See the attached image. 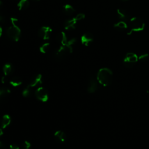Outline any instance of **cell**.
Returning a JSON list of instances; mask_svg holds the SVG:
<instances>
[{
    "mask_svg": "<svg viewBox=\"0 0 149 149\" xmlns=\"http://www.w3.org/2000/svg\"><path fill=\"white\" fill-rule=\"evenodd\" d=\"M113 73L111 69L107 68L100 69L97 75V80L100 84L104 87L108 86L112 81Z\"/></svg>",
    "mask_w": 149,
    "mask_h": 149,
    "instance_id": "6da1fadb",
    "label": "cell"
},
{
    "mask_svg": "<svg viewBox=\"0 0 149 149\" xmlns=\"http://www.w3.org/2000/svg\"><path fill=\"white\" fill-rule=\"evenodd\" d=\"M12 26L9 27L6 30V34L8 37L12 40L15 41H17L20 37L21 30L17 25L15 24L17 22V19L12 17L10 19Z\"/></svg>",
    "mask_w": 149,
    "mask_h": 149,
    "instance_id": "7a4b0ae2",
    "label": "cell"
},
{
    "mask_svg": "<svg viewBox=\"0 0 149 149\" xmlns=\"http://www.w3.org/2000/svg\"><path fill=\"white\" fill-rule=\"evenodd\" d=\"M129 22V30L127 33L128 35L131 34L133 31H140L144 29L145 23L143 19L140 17H132L130 19Z\"/></svg>",
    "mask_w": 149,
    "mask_h": 149,
    "instance_id": "3957f363",
    "label": "cell"
},
{
    "mask_svg": "<svg viewBox=\"0 0 149 149\" xmlns=\"http://www.w3.org/2000/svg\"><path fill=\"white\" fill-rule=\"evenodd\" d=\"M73 52L72 46L68 44L62 45L58 48L55 52V56L57 58H62L66 56L68 54Z\"/></svg>",
    "mask_w": 149,
    "mask_h": 149,
    "instance_id": "277c9868",
    "label": "cell"
},
{
    "mask_svg": "<svg viewBox=\"0 0 149 149\" xmlns=\"http://www.w3.org/2000/svg\"><path fill=\"white\" fill-rule=\"evenodd\" d=\"M138 56L136 54L132 52H129L126 54L124 58L123 63L125 66L127 68H130L134 65V63L138 61Z\"/></svg>",
    "mask_w": 149,
    "mask_h": 149,
    "instance_id": "5b68a950",
    "label": "cell"
},
{
    "mask_svg": "<svg viewBox=\"0 0 149 149\" xmlns=\"http://www.w3.org/2000/svg\"><path fill=\"white\" fill-rule=\"evenodd\" d=\"M35 96L37 100L44 102H47L49 98L47 90L42 87H40L36 90L35 91Z\"/></svg>",
    "mask_w": 149,
    "mask_h": 149,
    "instance_id": "8992f818",
    "label": "cell"
},
{
    "mask_svg": "<svg viewBox=\"0 0 149 149\" xmlns=\"http://www.w3.org/2000/svg\"><path fill=\"white\" fill-rule=\"evenodd\" d=\"M52 31L49 26H42L38 31V36L42 40H48L51 37Z\"/></svg>",
    "mask_w": 149,
    "mask_h": 149,
    "instance_id": "52a82bcc",
    "label": "cell"
},
{
    "mask_svg": "<svg viewBox=\"0 0 149 149\" xmlns=\"http://www.w3.org/2000/svg\"><path fill=\"white\" fill-rule=\"evenodd\" d=\"M94 40L93 35L89 32L85 33L81 37V42L85 46H88Z\"/></svg>",
    "mask_w": 149,
    "mask_h": 149,
    "instance_id": "ba28073f",
    "label": "cell"
},
{
    "mask_svg": "<svg viewBox=\"0 0 149 149\" xmlns=\"http://www.w3.org/2000/svg\"><path fill=\"white\" fill-rule=\"evenodd\" d=\"M117 14L118 15V17L120 19L122 20V21L124 22H127L129 21L131 19L130 13L126 10L123 9H117Z\"/></svg>",
    "mask_w": 149,
    "mask_h": 149,
    "instance_id": "9c48e42d",
    "label": "cell"
},
{
    "mask_svg": "<svg viewBox=\"0 0 149 149\" xmlns=\"http://www.w3.org/2000/svg\"><path fill=\"white\" fill-rule=\"evenodd\" d=\"M42 81V80L41 74H38L32 78V79L31 80L28 86L30 87V88H32V87H34L36 86H40L41 84Z\"/></svg>",
    "mask_w": 149,
    "mask_h": 149,
    "instance_id": "30bf717a",
    "label": "cell"
},
{
    "mask_svg": "<svg viewBox=\"0 0 149 149\" xmlns=\"http://www.w3.org/2000/svg\"><path fill=\"white\" fill-rule=\"evenodd\" d=\"M77 22V21L76 20L75 17H73L72 19L66 20L64 23L65 29L67 30H72L74 29Z\"/></svg>",
    "mask_w": 149,
    "mask_h": 149,
    "instance_id": "8fae6325",
    "label": "cell"
},
{
    "mask_svg": "<svg viewBox=\"0 0 149 149\" xmlns=\"http://www.w3.org/2000/svg\"><path fill=\"white\" fill-rule=\"evenodd\" d=\"M98 84L97 81L94 79H91L89 82L87 90L90 93H93L98 89Z\"/></svg>",
    "mask_w": 149,
    "mask_h": 149,
    "instance_id": "7c38bea8",
    "label": "cell"
},
{
    "mask_svg": "<svg viewBox=\"0 0 149 149\" xmlns=\"http://www.w3.org/2000/svg\"><path fill=\"white\" fill-rule=\"evenodd\" d=\"M11 122V118L10 116L9 115H4L1 120V127L2 129H5L6 127H8Z\"/></svg>",
    "mask_w": 149,
    "mask_h": 149,
    "instance_id": "4fadbf2b",
    "label": "cell"
},
{
    "mask_svg": "<svg viewBox=\"0 0 149 149\" xmlns=\"http://www.w3.org/2000/svg\"><path fill=\"white\" fill-rule=\"evenodd\" d=\"M13 70H14V68L13 65L9 63H7L5 64L2 68V70L5 76H8L11 74L13 73Z\"/></svg>",
    "mask_w": 149,
    "mask_h": 149,
    "instance_id": "5bb4252c",
    "label": "cell"
},
{
    "mask_svg": "<svg viewBox=\"0 0 149 149\" xmlns=\"http://www.w3.org/2000/svg\"><path fill=\"white\" fill-rule=\"evenodd\" d=\"M54 137L55 139L61 143H63L66 140V134L62 130H58L54 133Z\"/></svg>",
    "mask_w": 149,
    "mask_h": 149,
    "instance_id": "9a60e30c",
    "label": "cell"
},
{
    "mask_svg": "<svg viewBox=\"0 0 149 149\" xmlns=\"http://www.w3.org/2000/svg\"><path fill=\"white\" fill-rule=\"evenodd\" d=\"M56 38L58 41H59V42L61 44V45H66L68 41L66 34L63 32L59 33L58 34Z\"/></svg>",
    "mask_w": 149,
    "mask_h": 149,
    "instance_id": "2e32d148",
    "label": "cell"
},
{
    "mask_svg": "<svg viewBox=\"0 0 149 149\" xmlns=\"http://www.w3.org/2000/svg\"><path fill=\"white\" fill-rule=\"evenodd\" d=\"M29 0H20L17 3V7L19 10H24L29 6Z\"/></svg>",
    "mask_w": 149,
    "mask_h": 149,
    "instance_id": "e0dca14e",
    "label": "cell"
},
{
    "mask_svg": "<svg viewBox=\"0 0 149 149\" xmlns=\"http://www.w3.org/2000/svg\"><path fill=\"white\" fill-rule=\"evenodd\" d=\"M63 10L64 12L68 15L73 14L75 12L74 8L69 4H66L63 6Z\"/></svg>",
    "mask_w": 149,
    "mask_h": 149,
    "instance_id": "ac0fdd59",
    "label": "cell"
},
{
    "mask_svg": "<svg viewBox=\"0 0 149 149\" xmlns=\"http://www.w3.org/2000/svg\"><path fill=\"white\" fill-rule=\"evenodd\" d=\"M9 83L13 87H18L22 84V81L21 79L19 77H14L10 79Z\"/></svg>",
    "mask_w": 149,
    "mask_h": 149,
    "instance_id": "d6986e66",
    "label": "cell"
},
{
    "mask_svg": "<svg viewBox=\"0 0 149 149\" xmlns=\"http://www.w3.org/2000/svg\"><path fill=\"white\" fill-rule=\"evenodd\" d=\"M10 93V91L9 88L6 87H3L0 88V100L4 99Z\"/></svg>",
    "mask_w": 149,
    "mask_h": 149,
    "instance_id": "ffe728a7",
    "label": "cell"
},
{
    "mask_svg": "<svg viewBox=\"0 0 149 149\" xmlns=\"http://www.w3.org/2000/svg\"><path fill=\"white\" fill-rule=\"evenodd\" d=\"M114 27L119 30H123L127 27V25L124 21H120L114 24Z\"/></svg>",
    "mask_w": 149,
    "mask_h": 149,
    "instance_id": "44dd1931",
    "label": "cell"
},
{
    "mask_svg": "<svg viewBox=\"0 0 149 149\" xmlns=\"http://www.w3.org/2000/svg\"><path fill=\"white\" fill-rule=\"evenodd\" d=\"M49 46H50L49 43L46 42V43L43 44L41 45L40 46V51L41 53L45 54V53L47 52V51H48V49H49Z\"/></svg>",
    "mask_w": 149,
    "mask_h": 149,
    "instance_id": "7402d4cb",
    "label": "cell"
},
{
    "mask_svg": "<svg viewBox=\"0 0 149 149\" xmlns=\"http://www.w3.org/2000/svg\"><path fill=\"white\" fill-rule=\"evenodd\" d=\"M22 95L25 97H28L30 95H31V88L29 86H27L26 88H25L22 91Z\"/></svg>",
    "mask_w": 149,
    "mask_h": 149,
    "instance_id": "603a6c76",
    "label": "cell"
},
{
    "mask_svg": "<svg viewBox=\"0 0 149 149\" xmlns=\"http://www.w3.org/2000/svg\"><path fill=\"white\" fill-rule=\"evenodd\" d=\"M31 143L28 141H25L23 142L22 146V149H30Z\"/></svg>",
    "mask_w": 149,
    "mask_h": 149,
    "instance_id": "cb8c5ba5",
    "label": "cell"
},
{
    "mask_svg": "<svg viewBox=\"0 0 149 149\" xmlns=\"http://www.w3.org/2000/svg\"><path fill=\"white\" fill-rule=\"evenodd\" d=\"M148 58V54L147 53H144L141 54L139 57L138 59L141 60V61H146V59H147Z\"/></svg>",
    "mask_w": 149,
    "mask_h": 149,
    "instance_id": "d4e9b609",
    "label": "cell"
},
{
    "mask_svg": "<svg viewBox=\"0 0 149 149\" xmlns=\"http://www.w3.org/2000/svg\"><path fill=\"white\" fill-rule=\"evenodd\" d=\"M74 17L76 18L77 21H79V20H81L84 19L85 15L84 13H79Z\"/></svg>",
    "mask_w": 149,
    "mask_h": 149,
    "instance_id": "484cf974",
    "label": "cell"
},
{
    "mask_svg": "<svg viewBox=\"0 0 149 149\" xmlns=\"http://www.w3.org/2000/svg\"><path fill=\"white\" fill-rule=\"evenodd\" d=\"M0 22L2 23H4L5 22V17L1 12H0Z\"/></svg>",
    "mask_w": 149,
    "mask_h": 149,
    "instance_id": "4316f807",
    "label": "cell"
},
{
    "mask_svg": "<svg viewBox=\"0 0 149 149\" xmlns=\"http://www.w3.org/2000/svg\"><path fill=\"white\" fill-rule=\"evenodd\" d=\"M9 149H20L19 147L16 144H12L9 146Z\"/></svg>",
    "mask_w": 149,
    "mask_h": 149,
    "instance_id": "83f0119b",
    "label": "cell"
},
{
    "mask_svg": "<svg viewBox=\"0 0 149 149\" xmlns=\"http://www.w3.org/2000/svg\"><path fill=\"white\" fill-rule=\"evenodd\" d=\"M0 149H7L5 145L2 143L0 141Z\"/></svg>",
    "mask_w": 149,
    "mask_h": 149,
    "instance_id": "f1b7e54d",
    "label": "cell"
},
{
    "mask_svg": "<svg viewBox=\"0 0 149 149\" xmlns=\"http://www.w3.org/2000/svg\"><path fill=\"white\" fill-rule=\"evenodd\" d=\"M1 81H2V83H5V81H6V76H3V77H2V79H1Z\"/></svg>",
    "mask_w": 149,
    "mask_h": 149,
    "instance_id": "f546056e",
    "label": "cell"
},
{
    "mask_svg": "<svg viewBox=\"0 0 149 149\" xmlns=\"http://www.w3.org/2000/svg\"><path fill=\"white\" fill-rule=\"evenodd\" d=\"M3 134V130H2V128L0 127V136H1Z\"/></svg>",
    "mask_w": 149,
    "mask_h": 149,
    "instance_id": "4dcf8cb0",
    "label": "cell"
},
{
    "mask_svg": "<svg viewBox=\"0 0 149 149\" xmlns=\"http://www.w3.org/2000/svg\"><path fill=\"white\" fill-rule=\"evenodd\" d=\"M2 5H3V3H2V2L0 0V9L2 7Z\"/></svg>",
    "mask_w": 149,
    "mask_h": 149,
    "instance_id": "1f68e13d",
    "label": "cell"
},
{
    "mask_svg": "<svg viewBox=\"0 0 149 149\" xmlns=\"http://www.w3.org/2000/svg\"><path fill=\"white\" fill-rule=\"evenodd\" d=\"M2 30L1 27L0 26V37H1V35H2Z\"/></svg>",
    "mask_w": 149,
    "mask_h": 149,
    "instance_id": "d6a6232c",
    "label": "cell"
},
{
    "mask_svg": "<svg viewBox=\"0 0 149 149\" xmlns=\"http://www.w3.org/2000/svg\"><path fill=\"white\" fill-rule=\"evenodd\" d=\"M33 1H39L40 0H33Z\"/></svg>",
    "mask_w": 149,
    "mask_h": 149,
    "instance_id": "836d02e7",
    "label": "cell"
},
{
    "mask_svg": "<svg viewBox=\"0 0 149 149\" xmlns=\"http://www.w3.org/2000/svg\"><path fill=\"white\" fill-rule=\"evenodd\" d=\"M123 1H127V0H123Z\"/></svg>",
    "mask_w": 149,
    "mask_h": 149,
    "instance_id": "e575fe53",
    "label": "cell"
}]
</instances>
